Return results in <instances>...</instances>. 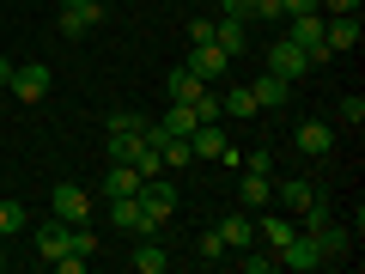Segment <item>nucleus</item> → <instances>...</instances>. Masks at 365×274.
Returning <instances> with one entry per match:
<instances>
[{
  "mask_svg": "<svg viewBox=\"0 0 365 274\" xmlns=\"http://www.w3.org/2000/svg\"><path fill=\"white\" fill-rule=\"evenodd\" d=\"M287 37L311 55V67L335 61V55H329V43H323V13H292V19H287Z\"/></svg>",
  "mask_w": 365,
  "mask_h": 274,
  "instance_id": "f257e3e1",
  "label": "nucleus"
},
{
  "mask_svg": "<svg viewBox=\"0 0 365 274\" xmlns=\"http://www.w3.org/2000/svg\"><path fill=\"white\" fill-rule=\"evenodd\" d=\"M49 86H55V73H49L43 61H19L13 79H6V91H13L19 104H43V98H49Z\"/></svg>",
  "mask_w": 365,
  "mask_h": 274,
  "instance_id": "f03ea898",
  "label": "nucleus"
},
{
  "mask_svg": "<svg viewBox=\"0 0 365 274\" xmlns=\"http://www.w3.org/2000/svg\"><path fill=\"white\" fill-rule=\"evenodd\" d=\"M262 67H268V73H280V79L292 86V79H304V73H311V55H304L299 43H292V37H280V43H268Z\"/></svg>",
  "mask_w": 365,
  "mask_h": 274,
  "instance_id": "7ed1b4c3",
  "label": "nucleus"
},
{
  "mask_svg": "<svg viewBox=\"0 0 365 274\" xmlns=\"http://www.w3.org/2000/svg\"><path fill=\"white\" fill-rule=\"evenodd\" d=\"M274 262H280V268H292V274H317V268H323V250H317L311 232H292L287 244L274 250Z\"/></svg>",
  "mask_w": 365,
  "mask_h": 274,
  "instance_id": "20e7f679",
  "label": "nucleus"
},
{
  "mask_svg": "<svg viewBox=\"0 0 365 274\" xmlns=\"http://www.w3.org/2000/svg\"><path fill=\"white\" fill-rule=\"evenodd\" d=\"M31 244H37V262H43V268H55V262L73 250V225H67V220H49V225H37Z\"/></svg>",
  "mask_w": 365,
  "mask_h": 274,
  "instance_id": "39448f33",
  "label": "nucleus"
},
{
  "mask_svg": "<svg viewBox=\"0 0 365 274\" xmlns=\"http://www.w3.org/2000/svg\"><path fill=\"white\" fill-rule=\"evenodd\" d=\"M49 208H55V220H67V225L91 220V196H86V183H55Z\"/></svg>",
  "mask_w": 365,
  "mask_h": 274,
  "instance_id": "423d86ee",
  "label": "nucleus"
},
{
  "mask_svg": "<svg viewBox=\"0 0 365 274\" xmlns=\"http://www.w3.org/2000/svg\"><path fill=\"white\" fill-rule=\"evenodd\" d=\"M182 67H189L195 79H207V86H220V79H225V67H232V61H225V49H220V43H195V49L182 55Z\"/></svg>",
  "mask_w": 365,
  "mask_h": 274,
  "instance_id": "0eeeda50",
  "label": "nucleus"
},
{
  "mask_svg": "<svg viewBox=\"0 0 365 274\" xmlns=\"http://www.w3.org/2000/svg\"><path fill=\"white\" fill-rule=\"evenodd\" d=\"M292 146H299L304 158H329V153H335V128L317 122V116H304L299 128H292Z\"/></svg>",
  "mask_w": 365,
  "mask_h": 274,
  "instance_id": "6e6552de",
  "label": "nucleus"
},
{
  "mask_svg": "<svg viewBox=\"0 0 365 274\" xmlns=\"http://www.w3.org/2000/svg\"><path fill=\"white\" fill-rule=\"evenodd\" d=\"M323 43H329V55L359 49V13H323Z\"/></svg>",
  "mask_w": 365,
  "mask_h": 274,
  "instance_id": "1a4fd4ad",
  "label": "nucleus"
},
{
  "mask_svg": "<svg viewBox=\"0 0 365 274\" xmlns=\"http://www.w3.org/2000/svg\"><path fill=\"white\" fill-rule=\"evenodd\" d=\"M311 238H317V250H323V268H347V262H353V232H347V225L329 220L323 232H311Z\"/></svg>",
  "mask_w": 365,
  "mask_h": 274,
  "instance_id": "9d476101",
  "label": "nucleus"
},
{
  "mask_svg": "<svg viewBox=\"0 0 365 274\" xmlns=\"http://www.w3.org/2000/svg\"><path fill=\"white\" fill-rule=\"evenodd\" d=\"M104 13H110L104 0H86V6H73V13H61V25H55V31H61V43H79L91 25H104Z\"/></svg>",
  "mask_w": 365,
  "mask_h": 274,
  "instance_id": "9b49d317",
  "label": "nucleus"
},
{
  "mask_svg": "<svg viewBox=\"0 0 365 274\" xmlns=\"http://www.w3.org/2000/svg\"><path fill=\"white\" fill-rule=\"evenodd\" d=\"M220 238H225L232 256H237V250H250V244H256V213H250V208H232V213L220 220Z\"/></svg>",
  "mask_w": 365,
  "mask_h": 274,
  "instance_id": "f8f14e48",
  "label": "nucleus"
},
{
  "mask_svg": "<svg viewBox=\"0 0 365 274\" xmlns=\"http://www.w3.org/2000/svg\"><path fill=\"white\" fill-rule=\"evenodd\" d=\"M189 153H195V158H225L232 141H225L220 122H195V128H189Z\"/></svg>",
  "mask_w": 365,
  "mask_h": 274,
  "instance_id": "ddd939ff",
  "label": "nucleus"
},
{
  "mask_svg": "<svg viewBox=\"0 0 365 274\" xmlns=\"http://www.w3.org/2000/svg\"><path fill=\"white\" fill-rule=\"evenodd\" d=\"M250 98H256V110H280V104L292 98V86H287L280 73H268V67H262V73L250 79Z\"/></svg>",
  "mask_w": 365,
  "mask_h": 274,
  "instance_id": "4468645a",
  "label": "nucleus"
},
{
  "mask_svg": "<svg viewBox=\"0 0 365 274\" xmlns=\"http://www.w3.org/2000/svg\"><path fill=\"white\" fill-rule=\"evenodd\" d=\"M237 201H244V208H274V171H250V165H244Z\"/></svg>",
  "mask_w": 365,
  "mask_h": 274,
  "instance_id": "2eb2a0df",
  "label": "nucleus"
},
{
  "mask_svg": "<svg viewBox=\"0 0 365 274\" xmlns=\"http://www.w3.org/2000/svg\"><path fill=\"white\" fill-rule=\"evenodd\" d=\"M213 43L225 49V61H244V55H250V31L237 25V19H220V13H213Z\"/></svg>",
  "mask_w": 365,
  "mask_h": 274,
  "instance_id": "dca6fc26",
  "label": "nucleus"
},
{
  "mask_svg": "<svg viewBox=\"0 0 365 274\" xmlns=\"http://www.w3.org/2000/svg\"><path fill=\"white\" fill-rule=\"evenodd\" d=\"M274 201H280V208H287L292 220H299V213L311 208V201H323V189H317V183H304V177H299V183H274Z\"/></svg>",
  "mask_w": 365,
  "mask_h": 274,
  "instance_id": "f3484780",
  "label": "nucleus"
},
{
  "mask_svg": "<svg viewBox=\"0 0 365 274\" xmlns=\"http://www.w3.org/2000/svg\"><path fill=\"white\" fill-rule=\"evenodd\" d=\"M165 86H170V104H201V98H207V79H195V73H189V67H170V79H165Z\"/></svg>",
  "mask_w": 365,
  "mask_h": 274,
  "instance_id": "a211bd4d",
  "label": "nucleus"
},
{
  "mask_svg": "<svg viewBox=\"0 0 365 274\" xmlns=\"http://www.w3.org/2000/svg\"><path fill=\"white\" fill-rule=\"evenodd\" d=\"M122 196H140V171L134 165H110L104 171V201H122Z\"/></svg>",
  "mask_w": 365,
  "mask_h": 274,
  "instance_id": "6ab92c4d",
  "label": "nucleus"
},
{
  "mask_svg": "<svg viewBox=\"0 0 365 274\" xmlns=\"http://www.w3.org/2000/svg\"><path fill=\"white\" fill-rule=\"evenodd\" d=\"M128 268H140V274H165V268H170V256H165V244L140 238V244H134V256H128Z\"/></svg>",
  "mask_w": 365,
  "mask_h": 274,
  "instance_id": "aec40b11",
  "label": "nucleus"
},
{
  "mask_svg": "<svg viewBox=\"0 0 365 274\" xmlns=\"http://www.w3.org/2000/svg\"><path fill=\"white\" fill-rule=\"evenodd\" d=\"M292 232H299V220H292V213H268V220L256 225V238H262L268 250H280V244H287Z\"/></svg>",
  "mask_w": 365,
  "mask_h": 274,
  "instance_id": "412c9836",
  "label": "nucleus"
},
{
  "mask_svg": "<svg viewBox=\"0 0 365 274\" xmlns=\"http://www.w3.org/2000/svg\"><path fill=\"white\" fill-rule=\"evenodd\" d=\"M140 146H146V134L116 128V134H110V165H134V158H140Z\"/></svg>",
  "mask_w": 365,
  "mask_h": 274,
  "instance_id": "4be33fe9",
  "label": "nucleus"
},
{
  "mask_svg": "<svg viewBox=\"0 0 365 274\" xmlns=\"http://www.w3.org/2000/svg\"><path fill=\"white\" fill-rule=\"evenodd\" d=\"M110 225H116V232H128V238H140V201H134V196L110 201Z\"/></svg>",
  "mask_w": 365,
  "mask_h": 274,
  "instance_id": "5701e85b",
  "label": "nucleus"
},
{
  "mask_svg": "<svg viewBox=\"0 0 365 274\" xmlns=\"http://www.w3.org/2000/svg\"><path fill=\"white\" fill-rule=\"evenodd\" d=\"M195 250H201V268H213V262H232V250H225V238H220V225H207V232L195 238Z\"/></svg>",
  "mask_w": 365,
  "mask_h": 274,
  "instance_id": "b1692460",
  "label": "nucleus"
},
{
  "mask_svg": "<svg viewBox=\"0 0 365 274\" xmlns=\"http://www.w3.org/2000/svg\"><path fill=\"white\" fill-rule=\"evenodd\" d=\"M232 262H237V268H244V274H274V268H280V262H274V250H268V244H262V250H256V244H250V250H237Z\"/></svg>",
  "mask_w": 365,
  "mask_h": 274,
  "instance_id": "393cba45",
  "label": "nucleus"
},
{
  "mask_svg": "<svg viewBox=\"0 0 365 274\" xmlns=\"http://www.w3.org/2000/svg\"><path fill=\"white\" fill-rule=\"evenodd\" d=\"M220 116H256V98H250V86H232L220 98Z\"/></svg>",
  "mask_w": 365,
  "mask_h": 274,
  "instance_id": "a878e982",
  "label": "nucleus"
},
{
  "mask_svg": "<svg viewBox=\"0 0 365 274\" xmlns=\"http://www.w3.org/2000/svg\"><path fill=\"white\" fill-rule=\"evenodd\" d=\"M158 158H165V171H182V165H195L189 141H158Z\"/></svg>",
  "mask_w": 365,
  "mask_h": 274,
  "instance_id": "bb28decb",
  "label": "nucleus"
},
{
  "mask_svg": "<svg viewBox=\"0 0 365 274\" xmlns=\"http://www.w3.org/2000/svg\"><path fill=\"white\" fill-rule=\"evenodd\" d=\"M19 232H25V208H19V201H0V238L13 244Z\"/></svg>",
  "mask_w": 365,
  "mask_h": 274,
  "instance_id": "cd10ccee",
  "label": "nucleus"
},
{
  "mask_svg": "<svg viewBox=\"0 0 365 274\" xmlns=\"http://www.w3.org/2000/svg\"><path fill=\"white\" fill-rule=\"evenodd\" d=\"M98 244H104V238L91 232V220H79V225H73V256H86V262H91V256H98Z\"/></svg>",
  "mask_w": 365,
  "mask_h": 274,
  "instance_id": "c85d7f7f",
  "label": "nucleus"
},
{
  "mask_svg": "<svg viewBox=\"0 0 365 274\" xmlns=\"http://www.w3.org/2000/svg\"><path fill=\"white\" fill-rule=\"evenodd\" d=\"M116 128H134V134H146V116H140V110H110L104 134H116Z\"/></svg>",
  "mask_w": 365,
  "mask_h": 274,
  "instance_id": "c756f323",
  "label": "nucleus"
},
{
  "mask_svg": "<svg viewBox=\"0 0 365 274\" xmlns=\"http://www.w3.org/2000/svg\"><path fill=\"white\" fill-rule=\"evenodd\" d=\"M220 19H237V25H250V19H256V0H220Z\"/></svg>",
  "mask_w": 365,
  "mask_h": 274,
  "instance_id": "7c9ffc66",
  "label": "nucleus"
},
{
  "mask_svg": "<svg viewBox=\"0 0 365 274\" xmlns=\"http://www.w3.org/2000/svg\"><path fill=\"white\" fill-rule=\"evenodd\" d=\"M341 122H347V128H359V122H365V98H359V91L341 98Z\"/></svg>",
  "mask_w": 365,
  "mask_h": 274,
  "instance_id": "2f4dec72",
  "label": "nucleus"
},
{
  "mask_svg": "<svg viewBox=\"0 0 365 274\" xmlns=\"http://www.w3.org/2000/svg\"><path fill=\"white\" fill-rule=\"evenodd\" d=\"M134 171H140V177H158V171H165V158H158V146H153V141L140 146V158H134Z\"/></svg>",
  "mask_w": 365,
  "mask_h": 274,
  "instance_id": "473e14b6",
  "label": "nucleus"
},
{
  "mask_svg": "<svg viewBox=\"0 0 365 274\" xmlns=\"http://www.w3.org/2000/svg\"><path fill=\"white\" fill-rule=\"evenodd\" d=\"M189 43H213V13L207 19H189Z\"/></svg>",
  "mask_w": 365,
  "mask_h": 274,
  "instance_id": "72a5a7b5",
  "label": "nucleus"
},
{
  "mask_svg": "<svg viewBox=\"0 0 365 274\" xmlns=\"http://www.w3.org/2000/svg\"><path fill=\"white\" fill-rule=\"evenodd\" d=\"M244 165L250 171H274V153H268V146H256V153H244Z\"/></svg>",
  "mask_w": 365,
  "mask_h": 274,
  "instance_id": "f704fd0d",
  "label": "nucleus"
},
{
  "mask_svg": "<svg viewBox=\"0 0 365 274\" xmlns=\"http://www.w3.org/2000/svg\"><path fill=\"white\" fill-rule=\"evenodd\" d=\"M55 268H61V274H86V268H91V262H86V256H73V250H67V256H61V262H55Z\"/></svg>",
  "mask_w": 365,
  "mask_h": 274,
  "instance_id": "c9c22d12",
  "label": "nucleus"
},
{
  "mask_svg": "<svg viewBox=\"0 0 365 274\" xmlns=\"http://www.w3.org/2000/svg\"><path fill=\"white\" fill-rule=\"evenodd\" d=\"M317 6H323V13H359L365 0H317Z\"/></svg>",
  "mask_w": 365,
  "mask_h": 274,
  "instance_id": "e433bc0d",
  "label": "nucleus"
},
{
  "mask_svg": "<svg viewBox=\"0 0 365 274\" xmlns=\"http://www.w3.org/2000/svg\"><path fill=\"white\" fill-rule=\"evenodd\" d=\"M280 13L292 19V13H323V6H317V0H280Z\"/></svg>",
  "mask_w": 365,
  "mask_h": 274,
  "instance_id": "4c0bfd02",
  "label": "nucleus"
},
{
  "mask_svg": "<svg viewBox=\"0 0 365 274\" xmlns=\"http://www.w3.org/2000/svg\"><path fill=\"white\" fill-rule=\"evenodd\" d=\"M256 19H287V13H280V0H256Z\"/></svg>",
  "mask_w": 365,
  "mask_h": 274,
  "instance_id": "58836bf2",
  "label": "nucleus"
},
{
  "mask_svg": "<svg viewBox=\"0 0 365 274\" xmlns=\"http://www.w3.org/2000/svg\"><path fill=\"white\" fill-rule=\"evenodd\" d=\"M13 67H19L13 55H0V86H6V79H13Z\"/></svg>",
  "mask_w": 365,
  "mask_h": 274,
  "instance_id": "ea45409f",
  "label": "nucleus"
},
{
  "mask_svg": "<svg viewBox=\"0 0 365 274\" xmlns=\"http://www.w3.org/2000/svg\"><path fill=\"white\" fill-rule=\"evenodd\" d=\"M73 6H86V0H61V13H73Z\"/></svg>",
  "mask_w": 365,
  "mask_h": 274,
  "instance_id": "a19ab883",
  "label": "nucleus"
},
{
  "mask_svg": "<svg viewBox=\"0 0 365 274\" xmlns=\"http://www.w3.org/2000/svg\"><path fill=\"white\" fill-rule=\"evenodd\" d=\"M0 268H6V238H0Z\"/></svg>",
  "mask_w": 365,
  "mask_h": 274,
  "instance_id": "79ce46f5",
  "label": "nucleus"
},
{
  "mask_svg": "<svg viewBox=\"0 0 365 274\" xmlns=\"http://www.w3.org/2000/svg\"><path fill=\"white\" fill-rule=\"evenodd\" d=\"M207 6H220V0H207Z\"/></svg>",
  "mask_w": 365,
  "mask_h": 274,
  "instance_id": "37998d69",
  "label": "nucleus"
}]
</instances>
